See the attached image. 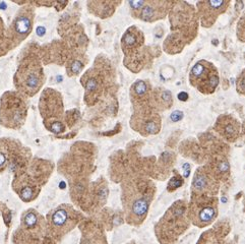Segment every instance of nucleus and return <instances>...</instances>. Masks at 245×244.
<instances>
[{"instance_id": "1", "label": "nucleus", "mask_w": 245, "mask_h": 244, "mask_svg": "<svg viewBox=\"0 0 245 244\" xmlns=\"http://www.w3.org/2000/svg\"><path fill=\"white\" fill-rule=\"evenodd\" d=\"M189 80L198 91L204 94L213 93L219 83V76L216 68L206 61L197 62L192 67Z\"/></svg>"}, {"instance_id": "2", "label": "nucleus", "mask_w": 245, "mask_h": 244, "mask_svg": "<svg viewBox=\"0 0 245 244\" xmlns=\"http://www.w3.org/2000/svg\"><path fill=\"white\" fill-rule=\"evenodd\" d=\"M217 128L219 132L228 141H235L239 135V124L232 117H221L218 120Z\"/></svg>"}, {"instance_id": "3", "label": "nucleus", "mask_w": 245, "mask_h": 244, "mask_svg": "<svg viewBox=\"0 0 245 244\" xmlns=\"http://www.w3.org/2000/svg\"><path fill=\"white\" fill-rule=\"evenodd\" d=\"M216 207L213 203H201L196 209L193 210L194 218L199 224H208L216 217Z\"/></svg>"}, {"instance_id": "4", "label": "nucleus", "mask_w": 245, "mask_h": 244, "mask_svg": "<svg viewBox=\"0 0 245 244\" xmlns=\"http://www.w3.org/2000/svg\"><path fill=\"white\" fill-rule=\"evenodd\" d=\"M13 28H14L16 35L22 36V38H24L32 30V19H30L29 17H19V19H15Z\"/></svg>"}, {"instance_id": "5", "label": "nucleus", "mask_w": 245, "mask_h": 244, "mask_svg": "<svg viewBox=\"0 0 245 244\" xmlns=\"http://www.w3.org/2000/svg\"><path fill=\"white\" fill-rule=\"evenodd\" d=\"M208 183H210V180H208V175L201 171H197L193 179V189L196 191H203L206 189Z\"/></svg>"}, {"instance_id": "6", "label": "nucleus", "mask_w": 245, "mask_h": 244, "mask_svg": "<svg viewBox=\"0 0 245 244\" xmlns=\"http://www.w3.org/2000/svg\"><path fill=\"white\" fill-rule=\"evenodd\" d=\"M148 207H149V205H148L147 200L145 198H139V200H135L132 205V213L136 217H143L147 213Z\"/></svg>"}, {"instance_id": "7", "label": "nucleus", "mask_w": 245, "mask_h": 244, "mask_svg": "<svg viewBox=\"0 0 245 244\" xmlns=\"http://www.w3.org/2000/svg\"><path fill=\"white\" fill-rule=\"evenodd\" d=\"M67 221V213L64 210H58L56 213H54L52 217V222L55 226H62Z\"/></svg>"}, {"instance_id": "8", "label": "nucleus", "mask_w": 245, "mask_h": 244, "mask_svg": "<svg viewBox=\"0 0 245 244\" xmlns=\"http://www.w3.org/2000/svg\"><path fill=\"white\" fill-rule=\"evenodd\" d=\"M123 43L128 47L135 46V45L138 44V37H136L133 33L127 32L126 35H125L124 38H123Z\"/></svg>"}, {"instance_id": "9", "label": "nucleus", "mask_w": 245, "mask_h": 244, "mask_svg": "<svg viewBox=\"0 0 245 244\" xmlns=\"http://www.w3.org/2000/svg\"><path fill=\"white\" fill-rule=\"evenodd\" d=\"M134 92L138 96H143L147 93V85L143 81H138L134 85Z\"/></svg>"}, {"instance_id": "10", "label": "nucleus", "mask_w": 245, "mask_h": 244, "mask_svg": "<svg viewBox=\"0 0 245 244\" xmlns=\"http://www.w3.org/2000/svg\"><path fill=\"white\" fill-rule=\"evenodd\" d=\"M237 90L239 93L245 94V70L242 72L237 83Z\"/></svg>"}, {"instance_id": "11", "label": "nucleus", "mask_w": 245, "mask_h": 244, "mask_svg": "<svg viewBox=\"0 0 245 244\" xmlns=\"http://www.w3.org/2000/svg\"><path fill=\"white\" fill-rule=\"evenodd\" d=\"M238 37L242 41H245V17L241 19L238 27Z\"/></svg>"}, {"instance_id": "12", "label": "nucleus", "mask_w": 245, "mask_h": 244, "mask_svg": "<svg viewBox=\"0 0 245 244\" xmlns=\"http://www.w3.org/2000/svg\"><path fill=\"white\" fill-rule=\"evenodd\" d=\"M36 222H37V218H36V216L33 213H29L26 216V218H24V223H26V225L29 226V227L34 226L36 224Z\"/></svg>"}, {"instance_id": "13", "label": "nucleus", "mask_w": 245, "mask_h": 244, "mask_svg": "<svg viewBox=\"0 0 245 244\" xmlns=\"http://www.w3.org/2000/svg\"><path fill=\"white\" fill-rule=\"evenodd\" d=\"M33 194V190L30 188V187H26L24 190L21 191V197L24 198V200H29L31 197H32Z\"/></svg>"}, {"instance_id": "14", "label": "nucleus", "mask_w": 245, "mask_h": 244, "mask_svg": "<svg viewBox=\"0 0 245 244\" xmlns=\"http://www.w3.org/2000/svg\"><path fill=\"white\" fill-rule=\"evenodd\" d=\"M182 118H183V113L180 111H175L172 113V115H171V120L174 122L181 120Z\"/></svg>"}, {"instance_id": "15", "label": "nucleus", "mask_w": 245, "mask_h": 244, "mask_svg": "<svg viewBox=\"0 0 245 244\" xmlns=\"http://www.w3.org/2000/svg\"><path fill=\"white\" fill-rule=\"evenodd\" d=\"M181 184H182V182L180 179H178V178H173V179L171 180V182L169 183V189H171L172 186L174 187V189H175V188H177V187L180 186Z\"/></svg>"}, {"instance_id": "16", "label": "nucleus", "mask_w": 245, "mask_h": 244, "mask_svg": "<svg viewBox=\"0 0 245 244\" xmlns=\"http://www.w3.org/2000/svg\"><path fill=\"white\" fill-rule=\"evenodd\" d=\"M178 98L180 99V100L186 101L188 99V95L186 94V93H180V94L178 95Z\"/></svg>"}, {"instance_id": "17", "label": "nucleus", "mask_w": 245, "mask_h": 244, "mask_svg": "<svg viewBox=\"0 0 245 244\" xmlns=\"http://www.w3.org/2000/svg\"><path fill=\"white\" fill-rule=\"evenodd\" d=\"M4 162H5V156H4V154L0 153V166H2Z\"/></svg>"}]
</instances>
